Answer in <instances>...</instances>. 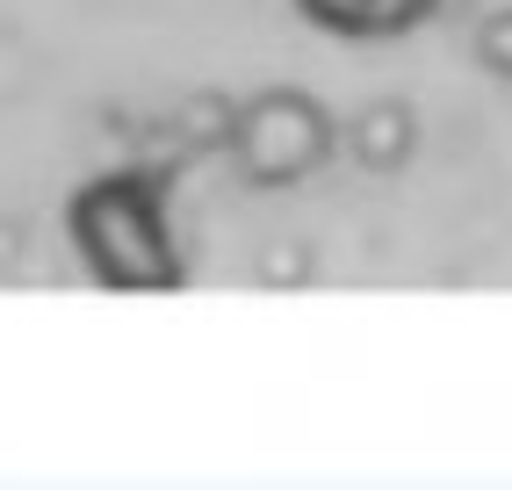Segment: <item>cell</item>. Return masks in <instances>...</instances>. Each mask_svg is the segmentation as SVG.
<instances>
[{
	"instance_id": "6da1fadb",
	"label": "cell",
	"mask_w": 512,
	"mask_h": 490,
	"mask_svg": "<svg viewBox=\"0 0 512 490\" xmlns=\"http://www.w3.org/2000/svg\"><path fill=\"white\" fill-rule=\"evenodd\" d=\"M65 238L87 260L101 289L123 296H174L188 282V267L174 253V217H166V173L123 166L87 181L65 202Z\"/></svg>"
},
{
	"instance_id": "7a4b0ae2",
	"label": "cell",
	"mask_w": 512,
	"mask_h": 490,
	"mask_svg": "<svg viewBox=\"0 0 512 490\" xmlns=\"http://www.w3.org/2000/svg\"><path fill=\"white\" fill-rule=\"evenodd\" d=\"M231 166L246 188H296L332 166L339 152V116L311 87H260L231 116Z\"/></svg>"
},
{
	"instance_id": "3957f363",
	"label": "cell",
	"mask_w": 512,
	"mask_h": 490,
	"mask_svg": "<svg viewBox=\"0 0 512 490\" xmlns=\"http://www.w3.org/2000/svg\"><path fill=\"white\" fill-rule=\"evenodd\" d=\"M339 152H347L361 173H375V181L404 173V166H412V152H419V116H412V101H361V109L339 123Z\"/></svg>"
},
{
	"instance_id": "277c9868",
	"label": "cell",
	"mask_w": 512,
	"mask_h": 490,
	"mask_svg": "<svg viewBox=\"0 0 512 490\" xmlns=\"http://www.w3.org/2000/svg\"><path fill=\"white\" fill-rule=\"evenodd\" d=\"M289 8L332 37H375V0H289Z\"/></svg>"
},
{
	"instance_id": "5b68a950",
	"label": "cell",
	"mask_w": 512,
	"mask_h": 490,
	"mask_svg": "<svg viewBox=\"0 0 512 490\" xmlns=\"http://www.w3.org/2000/svg\"><path fill=\"white\" fill-rule=\"evenodd\" d=\"M469 51H476V65H484L491 80H512V8H491L484 22H476Z\"/></svg>"
},
{
	"instance_id": "8992f818",
	"label": "cell",
	"mask_w": 512,
	"mask_h": 490,
	"mask_svg": "<svg viewBox=\"0 0 512 490\" xmlns=\"http://www.w3.org/2000/svg\"><path fill=\"white\" fill-rule=\"evenodd\" d=\"M231 116H238V101L195 94L188 109H181V130H188V145H231Z\"/></svg>"
}]
</instances>
